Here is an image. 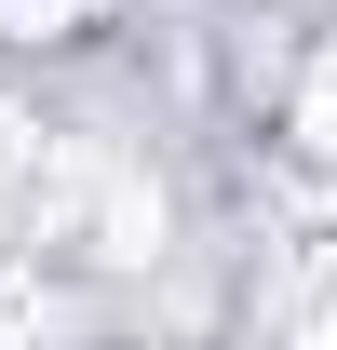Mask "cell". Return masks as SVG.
<instances>
[{"instance_id":"obj_1","label":"cell","mask_w":337,"mask_h":350,"mask_svg":"<svg viewBox=\"0 0 337 350\" xmlns=\"http://www.w3.org/2000/svg\"><path fill=\"white\" fill-rule=\"evenodd\" d=\"M122 0H0V54H82Z\"/></svg>"},{"instance_id":"obj_2","label":"cell","mask_w":337,"mask_h":350,"mask_svg":"<svg viewBox=\"0 0 337 350\" xmlns=\"http://www.w3.org/2000/svg\"><path fill=\"white\" fill-rule=\"evenodd\" d=\"M284 135L310 148V162H337V41L310 54V81H297V108H284Z\"/></svg>"}]
</instances>
